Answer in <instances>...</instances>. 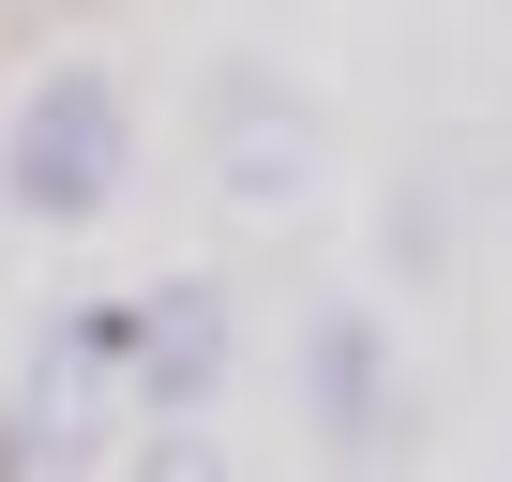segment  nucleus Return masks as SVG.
Segmentation results:
<instances>
[{
    "label": "nucleus",
    "instance_id": "nucleus-3",
    "mask_svg": "<svg viewBox=\"0 0 512 482\" xmlns=\"http://www.w3.org/2000/svg\"><path fill=\"white\" fill-rule=\"evenodd\" d=\"M302 407H317V437H332V452H392L407 377H392L377 302H317V332H302Z\"/></svg>",
    "mask_w": 512,
    "mask_h": 482
},
{
    "label": "nucleus",
    "instance_id": "nucleus-1",
    "mask_svg": "<svg viewBox=\"0 0 512 482\" xmlns=\"http://www.w3.org/2000/svg\"><path fill=\"white\" fill-rule=\"evenodd\" d=\"M121 181H136V91L106 61H46L16 91V121H0V196L31 226H106Z\"/></svg>",
    "mask_w": 512,
    "mask_h": 482
},
{
    "label": "nucleus",
    "instance_id": "nucleus-2",
    "mask_svg": "<svg viewBox=\"0 0 512 482\" xmlns=\"http://www.w3.org/2000/svg\"><path fill=\"white\" fill-rule=\"evenodd\" d=\"M226 347H241V332H226V287H211V272L136 287V302H121V377H136V422H151V407H211V392H226Z\"/></svg>",
    "mask_w": 512,
    "mask_h": 482
},
{
    "label": "nucleus",
    "instance_id": "nucleus-4",
    "mask_svg": "<svg viewBox=\"0 0 512 482\" xmlns=\"http://www.w3.org/2000/svg\"><path fill=\"white\" fill-rule=\"evenodd\" d=\"M302 181H317V121L241 76V91H226V196H241V211H287Z\"/></svg>",
    "mask_w": 512,
    "mask_h": 482
},
{
    "label": "nucleus",
    "instance_id": "nucleus-5",
    "mask_svg": "<svg viewBox=\"0 0 512 482\" xmlns=\"http://www.w3.org/2000/svg\"><path fill=\"white\" fill-rule=\"evenodd\" d=\"M121 482H241V467H226L211 407H151V422H136V452H121Z\"/></svg>",
    "mask_w": 512,
    "mask_h": 482
}]
</instances>
